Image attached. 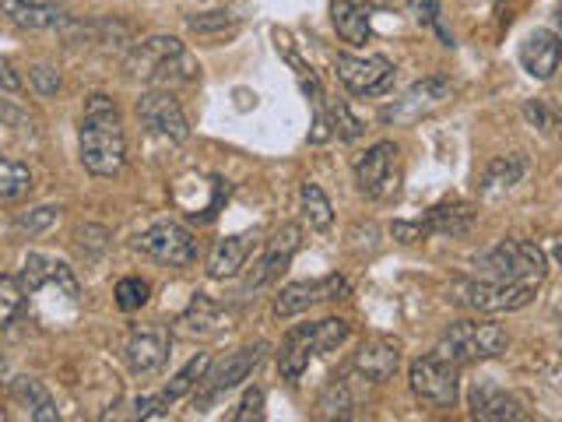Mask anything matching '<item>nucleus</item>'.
Instances as JSON below:
<instances>
[{
	"label": "nucleus",
	"mask_w": 562,
	"mask_h": 422,
	"mask_svg": "<svg viewBox=\"0 0 562 422\" xmlns=\"http://www.w3.org/2000/svg\"><path fill=\"white\" fill-rule=\"evenodd\" d=\"M78 141H81V166L92 176L113 180V176L123 173V163H127V137H123V120L110 96H102V92L88 96Z\"/></svg>",
	"instance_id": "obj_1"
},
{
	"label": "nucleus",
	"mask_w": 562,
	"mask_h": 422,
	"mask_svg": "<svg viewBox=\"0 0 562 422\" xmlns=\"http://www.w3.org/2000/svg\"><path fill=\"white\" fill-rule=\"evenodd\" d=\"M509 345L506 331L492 321H457L443 331V338L436 345V356L453 366L474 363V359H496Z\"/></svg>",
	"instance_id": "obj_2"
},
{
	"label": "nucleus",
	"mask_w": 562,
	"mask_h": 422,
	"mask_svg": "<svg viewBox=\"0 0 562 422\" xmlns=\"http://www.w3.org/2000/svg\"><path fill=\"white\" fill-rule=\"evenodd\" d=\"M541 278H520V281H492V278H479V281H457L453 286V299L461 307L474 310V313H503V310H520L538 296Z\"/></svg>",
	"instance_id": "obj_3"
},
{
	"label": "nucleus",
	"mask_w": 562,
	"mask_h": 422,
	"mask_svg": "<svg viewBox=\"0 0 562 422\" xmlns=\"http://www.w3.org/2000/svg\"><path fill=\"white\" fill-rule=\"evenodd\" d=\"M482 278L492 281H520V278H544L549 271V260H544L538 243H524V240H503L499 246H492L488 254L474 260Z\"/></svg>",
	"instance_id": "obj_4"
},
{
	"label": "nucleus",
	"mask_w": 562,
	"mask_h": 422,
	"mask_svg": "<svg viewBox=\"0 0 562 422\" xmlns=\"http://www.w3.org/2000/svg\"><path fill=\"white\" fill-rule=\"evenodd\" d=\"M408 384H412V395L418 401L432 404V409H453L457 395H461V380H457V366L439 359L436 352L432 356H418L408 366Z\"/></svg>",
	"instance_id": "obj_5"
},
{
	"label": "nucleus",
	"mask_w": 562,
	"mask_h": 422,
	"mask_svg": "<svg viewBox=\"0 0 562 422\" xmlns=\"http://www.w3.org/2000/svg\"><path fill=\"white\" fill-rule=\"evenodd\" d=\"M447 99H450V81L447 78H439V75L422 78L401 99L386 102L380 110V120L386 123V127H408V123L429 116L436 106H443Z\"/></svg>",
	"instance_id": "obj_6"
},
{
	"label": "nucleus",
	"mask_w": 562,
	"mask_h": 422,
	"mask_svg": "<svg viewBox=\"0 0 562 422\" xmlns=\"http://www.w3.org/2000/svg\"><path fill=\"white\" fill-rule=\"evenodd\" d=\"M134 251L148 254L158 264H169V268H187V264L198 260V240L190 236V229L176 225V222H158L148 233H140L134 240Z\"/></svg>",
	"instance_id": "obj_7"
},
{
	"label": "nucleus",
	"mask_w": 562,
	"mask_h": 422,
	"mask_svg": "<svg viewBox=\"0 0 562 422\" xmlns=\"http://www.w3.org/2000/svg\"><path fill=\"white\" fill-rule=\"evenodd\" d=\"M263 352H268V342H254V345H246V348H239V352H233L228 359H222L215 369H204V377L198 380L201 384V395H198V404L204 409V404H211L218 395H225V391H233L236 384H243L246 377L254 374V369L260 366V359H263Z\"/></svg>",
	"instance_id": "obj_8"
},
{
	"label": "nucleus",
	"mask_w": 562,
	"mask_h": 422,
	"mask_svg": "<svg viewBox=\"0 0 562 422\" xmlns=\"http://www.w3.org/2000/svg\"><path fill=\"white\" fill-rule=\"evenodd\" d=\"M334 70L345 81L348 92L356 96H383L394 85V64L373 53V57H351V53H338L334 57Z\"/></svg>",
	"instance_id": "obj_9"
},
{
	"label": "nucleus",
	"mask_w": 562,
	"mask_h": 422,
	"mask_svg": "<svg viewBox=\"0 0 562 422\" xmlns=\"http://www.w3.org/2000/svg\"><path fill=\"white\" fill-rule=\"evenodd\" d=\"M137 116H140V123H145L148 131L176 141V145H183V141L190 137L183 106L176 102V96L169 92V88H151V92L140 96L137 99Z\"/></svg>",
	"instance_id": "obj_10"
},
{
	"label": "nucleus",
	"mask_w": 562,
	"mask_h": 422,
	"mask_svg": "<svg viewBox=\"0 0 562 422\" xmlns=\"http://www.w3.org/2000/svg\"><path fill=\"white\" fill-rule=\"evenodd\" d=\"M397 145L394 141H380L366 155L356 158V184L366 198H391L397 190Z\"/></svg>",
	"instance_id": "obj_11"
},
{
	"label": "nucleus",
	"mask_w": 562,
	"mask_h": 422,
	"mask_svg": "<svg viewBox=\"0 0 562 422\" xmlns=\"http://www.w3.org/2000/svg\"><path fill=\"white\" fill-rule=\"evenodd\" d=\"M345 296H348V281L341 275H327L316 281H292V286H285L274 299V313L295 316V313H306L316 303H330V299H345Z\"/></svg>",
	"instance_id": "obj_12"
},
{
	"label": "nucleus",
	"mask_w": 562,
	"mask_h": 422,
	"mask_svg": "<svg viewBox=\"0 0 562 422\" xmlns=\"http://www.w3.org/2000/svg\"><path fill=\"white\" fill-rule=\"evenodd\" d=\"M123 352H127V366L134 374H155V369H162L169 356V331L162 324L134 327Z\"/></svg>",
	"instance_id": "obj_13"
},
{
	"label": "nucleus",
	"mask_w": 562,
	"mask_h": 422,
	"mask_svg": "<svg viewBox=\"0 0 562 422\" xmlns=\"http://www.w3.org/2000/svg\"><path fill=\"white\" fill-rule=\"evenodd\" d=\"M64 289V296L75 303L78 299V278L64 260H53L46 254H29L25 271H22V289L25 292H43V289Z\"/></svg>",
	"instance_id": "obj_14"
},
{
	"label": "nucleus",
	"mask_w": 562,
	"mask_h": 422,
	"mask_svg": "<svg viewBox=\"0 0 562 422\" xmlns=\"http://www.w3.org/2000/svg\"><path fill=\"white\" fill-rule=\"evenodd\" d=\"M468 404H471V415L482 422H524L527 419L520 398H514L509 391H503V387L488 384V380L471 387Z\"/></svg>",
	"instance_id": "obj_15"
},
{
	"label": "nucleus",
	"mask_w": 562,
	"mask_h": 422,
	"mask_svg": "<svg viewBox=\"0 0 562 422\" xmlns=\"http://www.w3.org/2000/svg\"><path fill=\"white\" fill-rule=\"evenodd\" d=\"M559 53H562L559 35L552 29H535L520 43V64H524V70L531 78L549 81L555 75V67H559Z\"/></svg>",
	"instance_id": "obj_16"
},
{
	"label": "nucleus",
	"mask_w": 562,
	"mask_h": 422,
	"mask_svg": "<svg viewBox=\"0 0 562 422\" xmlns=\"http://www.w3.org/2000/svg\"><path fill=\"white\" fill-rule=\"evenodd\" d=\"M351 366H356V374L373 380V384H383L391 380L397 374L401 366V348L397 342H386V338H369L359 345L356 359H351Z\"/></svg>",
	"instance_id": "obj_17"
},
{
	"label": "nucleus",
	"mask_w": 562,
	"mask_h": 422,
	"mask_svg": "<svg viewBox=\"0 0 562 422\" xmlns=\"http://www.w3.org/2000/svg\"><path fill=\"white\" fill-rule=\"evenodd\" d=\"M474 225V208L464 201H443L429 208L426 219H418L422 236H468Z\"/></svg>",
	"instance_id": "obj_18"
},
{
	"label": "nucleus",
	"mask_w": 562,
	"mask_h": 422,
	"mask_svg": "<svg viewBox=\"0 0 562 422\" xmlns=\"http://www.w3.org/2000/svg\"><path fill=\"white\" fill-rule=\"evenodd\" d=\"M176 53H183L180 40H172V35H151V40L137 43L131 49L127 70H131L134 78H140V81H151L158 75V67H162L166 60H172Z\"/></svg>",
	"instance_id": "obj_19"
},
{
	"label": "nucleus",
	"mask_w": 562,
	"mask_h": 422,
	"mask_svg": "<svg viewBox=\"0 0 562 422\" xmlns=\"http://www.w3.org/2000/svg\"><path fill=\"white\" fill-rule=\"evenodd\" d=\"M316 356V338H313V324H299L285 334L278 352V369L285 380H299L306 374L310 359Z\"/></svg>",
	"instance_id": "obj_20"
},
{
	"label": "nucleus",
	"mask_w": 562,
	"mask_h": 422,
	"mask_svg": "<svg viewBox=\"0 0 562 422\" xmlns=\"http://www.w3.org/2000/svg\"><path fill=\"white\" fill-rule=\"evenodd\" d=\"M0 11H4L18 29H60L67 22V14L57 4H46V0H0Z\"/></svg>",
	"instance_id": "obj_21"
},
{
	"label": "nucleus",
	"mask_w": 562,
	"mask_h": 422,
	"mask_svg": "<svg viewBox=\"0 0 562 422\" xmlns=\"http://www.w3.org/2000/svg\"><path fill=\"white\" fill-rule=\"evenodd\" d=\"M299 243H303V229H299V225H281L278 233H274V240L268 243V254H263L260 271H257V278H250V286H263V281H274L281 271L289 268V260L299 251Z\"/></svg>",
	"instance_id": "obj_22"
},
{
	"label": "nucleus",
	"mask_w": 562,
	"mask_h": 422,
	"mask_svg": "<svg viewBox=\"0 0 562 422\" xmlns=\"http://www.w3.org/2000/svg\"><path fill=\"white\" fill-rule=\"evenodd\" d=\"M250 246H254V236L250 233H239V236H222L215 243V251L207 257V275L211 278H236L239 268L250 257Z\"/></svg>",
	"instance_id": "obj_23"
},
{
	"label": "nucleus",
	"mask_w": 562,
	"mask_h": 422,
	"mask_svg": "<svg viewBox=\"0 0 562 422\" xmlns=\"http://www.w3.org/2000/svg\"><path fill=\"white\" fill-rule=\"evenodd\" d=\"M369 18H373V11L359 4V0H334L330 4V22L341 40L351 46H362L369 40V32H373L369 29Z\"/></svg>",
	"instance_id": "obj_24"
},
{
	"label": "nucleus",
	"mask_w": 562,
	"mask_h": 422,
	"mask_svg": "<svg viewBox=\"0 0 562 422\" xmlns=\"http://www.w3.org/2000/svg\"><path fill=\"white\" fill-rule=\"evenodd\" d=\"M524 173H527V158L517 155V152L492 158V163L485 166V173H482V193H485V198L506 193L509 187H517L524 180Z\"/></svg>",
	"instance_id": "obj_25"
},
{
	"label": "nucleus",
	"mask_w": 562,
	"mask_h": 422,
	"mask_svg": "<svg viewBox=\"0 0 562 422\" xmlns=\"http://www.w3.org/2000/svg\"><path fill=\"white\" fill-rule=\"evenodd\" d=\"M11 398L29 412V419H35V422H57V404H53L49 391L40 380H32V377L11 380Z\"/></svg>",
	"instance_id": "obj_26"
},
{
	"label": "nucleus",
	"mask_w": 562,
	"mask_h": 422,
	"mask_svg": "<svg viewBox=\"0 0 562 422\" xmlns=\"http://www.w3.org/2000/svg\"><path fill=\"white\" fill-rule=\"evenodd\" d=\"M218 316H222V310L211 303L207 296H198L190 303V310L176 321V334H190V338L198 334V338H204V334H211L218 327Z\"/></svg>",
	"instance_id": "obj_27"
},
{
	"label": "nucleus",
	"mask_w": 562,
	"mask_h": 422,
	"mask_svg": "<svg viewBox=\"0 0 562 422\" xmlns=\"http://www.w3.org/2000/svg\"><path fill=\"white\" fill-rule=\"evenodd\" d=\"M207 366H211V356H207V352H201V356H193V359L180 369V374L172 377V384L166 387V391H162V395H155L158 409L166 412L172 401H180L187 391H193V387H198V380L204 377V369H207Z\"/></svg>",
	"instance_id": "obj_28"
},
{
	"label": "nucleus",
	"mask_w": 562,
	"mask_h": 422,
	"mask_svg": "<svg viewBox=\"0 0 562 422\" xmlns=\"http://www.w3.org/2000/svg\"><path fill=\"white\" fill-rule=\"evenodd\" d=\"M32 190V173L22 163L0 155V201H22Z\"/></svg>",
	"instance_id": "obj_29"
},
{
	"label": "nucleus",
	"mask_w": 562,
	"mask_h": 422,
	"mask_svg": "<svg viewBox=\"0 0 562 422\" xmlns=\"http://www.w3.org/2000/svg\"><path fill=\"white\" fill-rule=\"evenodd\" d=\"M299 198H303V215H306V222L313 225V229H330V222H334V208H330V201H327V193L316 187V184H303V190H299Z\"/></svg>",
	"instance_id": "obj_30"
},
{
	"label": "nucleus",
	"mask_w": 562,
	"mask_h": 422,
	"mask_svg": "<svg viewBox=\"0 0 562 422\" xmlns=\"http://www.w3.org/2000/svg\"><path fill=\"white\" fill-rule=\"evenodd\" d=\"M25 313V289L14 275H0V327H11Z\"/></svg>",
	"instance_id": "obj_31"
},
{
	"label": "nucleus",
	"mask_w": 562,
	"mask_h": 422,
	"mask_svg": "<svg viewBox=\"0 0 562 422\" xmlns=\"http://www.w3.org/2000/svg\"><path fill=\"white\" fill-rule=\"evenodd\" d=\"M351 409H356V398H351L345 380H330L321 395V415L324 419H348Z\"/></svg>",
	"instance_id": "obj_32"
},
{
	"label": "nucleus",
	"mask_w": 562,
	"mask_h": 422,
	"mask_svg": "<svg viewBox=\"0 0 562 422\" xmlns=\"http://www.w3.org/2000/svg\"><path fill=\"white\" fill-rule=\"evenodd\" d=\"M351 324L341 321V316H327V321H316L313 324V338H316V356H324V352H334L338 345H345Z\"/></svg>",
	"instance_id": "obj_33"
},
{
	"label": "nucleus",
	"mask_w": 562,
	"mask_h": 422,
	"mask_svg": "<svg viewBox=\"0 0 562 422\" xmlns=\"http://www.w3.org/2000/svg\"><path fill=\"white\" fill-rule=\"evenodd\" d=\"M148 281L145 278H120L116 281V307L120 310H140V307H145L148 303Z\"/></svg>",
	"instance_id": "obj_34"
},
{
	"label": "nucleus",
	"mask_w": 562,
	"mask_h": 422,
	"mask_svg": "<svg viewBox=\"0 0 562 422\" xmlns=\"http://www.w3.org/2000/svg\"><path fill=\"white\" fill-rule=\"evenodd\" d=\"M57 211H60V208H53V204L32 208L29 215H22V219L14 222V229H18V233L35 236V233H43V229H49V225H53V219H57Z\"/></svg>",
	"instance_id": "obj_35"
},
{
	"label": "nucleus",
	"mask_w": 562,
	"mask_h": 422,
	"mask_svg": "<svg viewBox=\"0 0 562 422\" xmlns=\"http://www.w3.org/2000/svg\"><path fill=\"white\" fill-rule=\"evenodd\" d=\"M187 25L193 32H225V29H236V14H228V11H207V14L187 18Z\"/></svg>",
	"instance_id": "obj_36"
},
{
	"label": "nucleus",
	"mask_w": 562,
	"mask_h": 422,
	"mask_svg": "<svg viewBox=\"0 0 562 422\" xmlns=\"http://www.w3.org/2000/svg\"><path fill=\"white\" fill-rule=\"evenodd\" d=\"M330 116H334V131H338V137H345V141H356L359 134H362V123L351 116V110L345 102H334L330 106Z\"/></svg>",
	"instance_id": "obj_37"
},
{
	"label": "nucleus",
	"mask_w": 562,
	"mask_h": 422,
	"mask_svg": "<svg viewBox=\"0 0 562 422\" xmlns=\"http://www.w3.org/2000/svg\"><path fill=\"white\" fill-rule=\"evenodd\" d=\"M32 85H35V92H40V96H53V92H60V75L53 67H46V64H35L32 67Z\"/></svg>",
	"instance_id": "obj_38"
},
{
	"label": "nucleus",
	"mask_w": 562,
	"mask_h": 422,
	"mask_svg": "<svg viewBox=\"0 0 562 422\" xmlns=\"http://www.w3.org/2000/svg\"><path fill=\"white\" fill-rule=\"evenodd\" d=\"M236 422H250V419H263V391L260 387H254V391H246L239 412L233 415Z\"/></svg>",
	"instance_id": "obj_39"
},
{
	"label": "nucleus",
	"mask_w": 562,
	"mask_h": 422,
	"mask_svg": "<svg viewBox=\"0 0 562 422\" xmlns=\"http://www.w3.org/2000/svg\"><path fill=\"white\" fill-rule=\"evenodd\" d=\"M412 14L422 25L439 29V0H412Z\"/></svg>",
	"instance_id": "obj_40"
},
{
	"label": "nucleus",
	"mask_w": 562,
	"mask_h": 422,
	"mask_svg": "<svg viewBox=\"0 0 562 422\" xmlns=\"http://www.w3.org/2000/svg\"><path fill=\"white\" fill-rule=\"evenodd\" d=\"M0 88H4V92H22V78H18V70L4 57H0Z\"/></svg>",
	"instance_id": "obj_41"
},
{
	"label": "nucleus",
	"mask_w": 562,
	"mask_h": 422,
	"mask_svg": "<svg viewBox=\"0 0 562 422\" xmlns=\"http://www.w3.org/2000/svg\"><path fill=\"white\" fill-rule=\"evenodd\" d=\"M8 116H14V113H4V110H0V123H4Z\"/></svg>",
	"instance_id": "obj_42"
},
{
	"label": "nucleus",
	"mask_w": 562,
	"mask_h": 422,
	"mask_svg": "<svg viewBox=\"0 0 562 422\" xmlns=\"http://www.w3.org/2000/svg\"><path fill=\"white\" fill-rule=\"evenodd\" d=\"M386 4H391V0H386Z\"/></svg>",
	"instance_id": "obj_43"
}]
</instances>
